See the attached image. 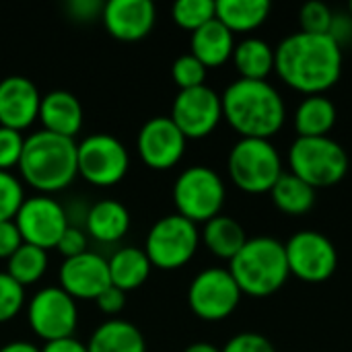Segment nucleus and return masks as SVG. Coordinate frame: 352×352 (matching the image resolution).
I'll use <instances>...</instances> for the list:
<instances>
[{
    "label": "nucleus",
    "mask_w": 352,
    "mask_h": 352,
    "mask_svg": "<svg viewBox=\"0 0 352 352\" xmlns=\"http://www.w3.org/2000/svg\"><path fill=\"white\" fill-rule=\"evenodd\" d=\"M274 72L305 97L324 95L340 80L342 45L332 35L297 31L274 50Z\"/></svg>",
    "instance_id": "1"
},
{
    "label": "nucleus",
    "mask_w": 352,
    "mask_h": 352,
    "mask_svg": "<svg viewBox=\"0 0 352 352\" xmlns=\"http://www.w3.org/2000/svg\"><path fill=\"white\" fill-rule=\"evenodd\" d=\"M223 118L241 138L270 140L285 126L287 109L268 80H233L223 97Z\"/></svg>",
    "instance_id": "2"
},
{
    "label": "nucleus",
    "mask_w": 352,
    "mask_h": 352,
    "mask_svg": "<svg viewBox=\"0 0 352 352\" xmlns=\"http://www.w3.org/2000/svg\"><path fill=\"white\" fill-rule=\"evenodd\" d=\"M19 171L21 177L41 194L68 188L78 175L74 138L58 136L47 130L33 132L25 138Z\"/></svg>",
    "instance_id": "3"
},
{
    "label": "nucleus",
    "mask_w": 352,
    "mask_h": 352,
    "mask_svg": "<svg viewBox=\"0 0 352 352\" xmlns=\"http://www.w3.org/2000/svg\"><path fill=\"white\" fill-rule=\"evenodd\" d=\"M229 272L241 295L258 299L274 295L291 276L285 243L272 237L248 239L241 252L231 260Z\"/></svg>",
    "instance_id": "4"
},
{
    "label": "nucleus",
    "mask_w": 352,
    "mask_h": 352,
    "mask_svg": "<svg viewBox=\"0 0 352 352\" xmlns=\"http://www.w3.org/2000/svg\"><path fill=\"white\" fill-rule=\"evenodd\" d=\"M291 173L314 190L340 184L349 171V155L340 142L330 136L299 138L289 151Z\"/></svg>",
    "instance_id": "5"
},
{
    "label": "nucleus",
    "mask_w": 352,
    "mask_h": 352,
    "mask_svg": "<svg viewBox=\"0 0 352 352\" xmlns=\"http://www.w3.org/2000/svg\"><path fill=\"white\" fill-rule=\"evenodd\" d=\"M231 182L248 194H270L283 171L276 146L264 138H239L227 161Z\"/></svg>",
    "instance_id": "6"
},
{
    "label": "nucleus",
    "mask_w": 352,
    "mask_h": 352,
    "mask_svg": "<svg viewBox=\"0 0 352 352\" xmlns=\"http://www.w3.org/2000/svg\"><path fill=\"white\" fill-rule=\"evenodd\" d=\"M225 196L227 190L221 175L206 165L188 167L173 184V204L177 214L194 225L208 223L210 219L219 217Z\"/></svg>",
    "instance_id": "7"
},
{
    "label": "nucleus",
    "mask_w": 352,
    "mask_h": 352,
    "mask_svg": "<svg viewBox=\"0 0 352 352\" xmlns=\"http://www.w3.org/2000/svg\"><path fill=\"white\" fill-rule=\"evenodd\" d=\"M198 243V227L179 214H169L151 227L144 254L148 256L151 266L159 270H177L194 258Z\"/></svg>",
    "instance_id": "8"
},
{
    "label": "nucleus",
    "mask_w": 352,
    "mask_h": 352,
    "mask_svg": "<svg viewBox=\"0 0 352 352\" xmlns=\"http://www.w3.org/2000/svg\"><path fill=\"white\" fill-rule=\"evenodd\" d=\"M78 175L97 188H111L120 184L130 167L126 146L111 134H91L76 144Z\"/></svg>",
    "instance_id": "9"
},
{
    "label": "nucleus",
    "mask_w": 352,
    "mask_h": 352,
    "mask_svg": "<svg viewBox=\"0 0 352 352\" xmlns=\"http://www.w3.org/2000/svg\"><path fill=\"white\" fill-rule=\"evenodd\" d=\"M289 272L303 283L320 285L334 276L338 268V252L334 243L320 231H299L285 243Z\"/></svg>",
    "instance_id": "10"
},
{
    "label": "nucleus",
    "mask_w": 352,
    "mask_h": 352,
    "mask_svg": "<svg viewBox=\"0 0 352 352\" xmlns=\"http://www.w3.org/2000/svg\"><path fill=\"white\" fill-rule=\"evenodd\" d=\"M241 291L229 270L208 268L196 274L188 289V305L192 314L204 322L227 320L239 305Z\"/></svg>",
    "instance_id": "11"
},
{
    "label": "nucleus",
    "mask_w": 352,
    "mask_h": 352,
    "mask_svg": "<svg viewBox=\"0 0 352 352\" xmlns=\"http://www.w3.org/2000/svg\"><path fill=\"white\" fill-rule=\"evenodd\" d=\"M31 330L45 342L72 338L78 324L76 301L60 287H47L33 295L27 309Z\"/></svg>",
    "instance_id": "12"
},
{
    "label": "nucleus",
    "mask_w": 352,
    "mask_h": 352,
    "mask_svg": "<svg viewBox=\"0 0 352 352\" xmlns=\"http://www.w3.org/2000/svg\"><path fill=\"white\" fill-rule=\"evenodd\" d=\"M14 225L23 237V243L47 252L50 248L58 245L62 233L68 229V217L58 200L39 194L33 198H25L14 217Z\"/></svg>",
    "instance_id": "13"
},
{
    "label": "nucleus",
    "mask_w": 352,
    "mask_h": 352,
    "mask_svg": "<svg viewBox=\"0 0 352 352\" xmlns=\"http://www.w3.org/2000/svg\"><path fill=\"white\" fill-rule=\"evenodd\" d=\"M169 118L186 138H204L212 134L223 120L221 95L206 85L179 91L173 99Z\"/></svg>",
    "instance_id": "14"
},
{
    "label": "nucleus",
    "mask_w": 352,
    "mask_h": 352,
    "mask_svg": "<svg viewBox=\"0 0 352 352\" xmlns=\"http://www.w3.org/2000/svg\"><path fill=\"white\" fill-rule=\"evenodd\" d=\"M186 136L171 118L157 116L148 120L138 132V155L144 165L157 171L175 167L186 153Z\"/></svg>",
    "instance_id": "15"
},
{
    "label": "nucleus",
    "mask_w": 352,
    "mask_h": 352,
    "mask_svg": "<svg viewBox=\"0 0 352 352\" xmlns=\"http://www.w3.org/2000/svg\"><path fill=\"white\" fill-rule=\"evenodd\" d=\"M109 285V266L99 254L85 252L64 260L60 266V289L66 291L74 301H95Z\"/></svg>",
    "instance_id": "16"
},
{
    "label": "nucleus",
    "mask_w": 352,
    "mask_h": 352,
    "mask_svg": "<svg viewBox=\"0 0 352 352\" xmlns=\"http://www.w3.org/2000/svg\"><path fill=\"white\" fill-rule=\"evenodd\" d=\"M107 33L120 41L144 39L157 21V8L151 0H109L101 10Z\"/></svg>",
    "instance_id": "17"
},
{
    "label": "nucleus",
    "mask_w": 352,
    "mask_h": 352,
    "mask_svg": "<svg viewBox=\"0 0 352 352\" xmlns=\"http://www.w3.org/2000/svg\"><path fill=\"white\" fill-rule=\"evenodd\" d=\"M41 95L33 80L25 76H6L0 80V126L25 130L39 118Z\"/></svg>",
    "instance_id": "18"
},
{
    "label": "nucleus",
    "mask_w": 352,
    "mask_h": 352,
    "mask_svg": "<svg viewBox=\"0 0 352 352\" xmlns=\"http://www.w3.org/2000/svg\"><path fill=\"white\" fill-rule=\"evenodd\" d=\"M39 120L43 130L74 138L82 128V105L68 91H52L41 97L39 103Z\"/></svg>",
    "instance_id": "19"
},
{
    "label": "nucleus",
    "mask_w": 352,
    "mask_h": 352,
    "mask_svg": "<svg viewBox=\"0 0 352 352\" xmlns=\"http://www.w3.org/2000/svg\"><path fill=\"white\" fill-rule=\"evenodd\" d=\"M192 56L198 58L206 68L223 66L227 60H231L235 50L233 33L214 16L204 27L192 33Z\"/></svg>",
    "instance_id": "20"
},
{
    "label": "nucleus",
    "mask_w": 352,
    "mask_h": 352,
    "mask_svg": "<svg viewBox=\"0 0 352 352\" xmlns=\"http://www.w3.org/2000/svg\"><path fill=\"white\" fill-rule=\"evenodd\" d=\"M85 229L95 241L116 243L130 229V212L118 200H101L87 212Z\"/></svg>",
    "instance_id": "21"
},
{
    "label": "nucleus",
    "mask_w": 352,
    "mask_h": 352,
    "mask_svg": "<svg viewBox=\"0 0 352 352\" xmlns=\"http://www.w3.org/2000/svg\"><path fill=\"white\" fill-rule=\"evenodd\" d=\"M336 118V105L326 95H307L295 111V132L299 138L328 136Z\"/></svg>",
    "instance_id": "22"
},
{
    "label": "nucleus",
    "mask_w": 352,
    "mask_h": 352,
    "mask_svg": "<svg viewBox=\"0 0 352 352\" xmlns=\"http://www.w3.org/2000/svg\"><path fill=\"white\" fill-rule=\"evenodd\" d=\"M89 352H146L140 330L126 320H109L101 324L89 338Z\"/></svg>",
    "instance_id": "23"
},
{
    "label": "nucleus",
    "mask_w": 352,
    "mask_h": 352,
    "mask_svg": "<svg viewBox=\"0 0 352 352\" xmlns=\"http://www.w3.org/2000/svg\"><path fill=\"white\" fill-rule=\"evenodd\" d=\"M107 266H109L111 287H116L124 293L142 287L151 274V268H153L144 250H138V248L118 250L107 260Z\"/></svg>",
    "instance_id": "24"
},
{
    "label": "nucleus",
    "mask_w": 352,
    "mask_h": 352,
    "mask_svg": "<svg viewBox=\"0 0 352 352\" xmlns=\"http://www.w3.org/2000/svg\"><path fill=\"white\" fill-rule=\"evenodd\" d=\"M268 0H219L217 19L231 33H248L258 29L270 14Z\"/></svg>",
    "instance_id": "25"
},
{
    "label": "nucleus",
    "mask_w": 352,
    "mask_h": 352,
    "mask_svg": "<svg viewBox=\"0 0 352 352\" xmlns=\"http://www.w3.org/2000/svg\"><path fill=\"white\" fill-rule=\"evenodd\" d=\"M202 241L210 254L231 262L241 252L248 237H245L243 227L235 219L219 214V217L210 219L208 223H204Z\"/></svg>",
    "instance_id": "26"
},
{
    "label": "nucleus",
    "mask_w": 352,
    "mask_h": 352,
    "mask_svg": "<svg viewBox=\"0 0 352 352\" xmlns=\"http://www.w3.org/2000/svg\"><path fill=\"white\" fill-rule=\"evenodd\" d=\"M239 78L245 80H266L274 70V50L258 37H248L239 41L231 56Z\"/></svg>",
    "instance_id": "27"
},
{
    "label": "nucleus",
    "mask_w": 352,
    "mask_h": 352,
    "mask_svg": "<svg viewBox=\"0 0 352 352\" xmlns=\"http://www.w3.org/2000/svg\"><path fill=\"white\" fill-rule=\"evenodd\" d=\"M270 196L274 206L291 217H301L309 212L316 204V190L291 171L278 177V182L270 190Z\"/></svg>",
    "instance_id": "28"
},
{
    "label": "nucleus",
    "mask_w": 352,
    "mask_h": 352,
    "mask_svg": "<svg viewBox=\"0 0 352 352\" xmlns=\"http://www.w3.org/2000/svg\"><path fill=\"white\" fill-rule=\"evenodd\" d=\"M47 270V252L29 243H23L10 258L6 274L12 276L21 287L37 283Z\"/></svg>",
    "instance_id": "29"
},
{
    "label": "nucleus",
    "mask_w": 352,
    "mask_h": 352,
    "mask_svg": "<svg viewBox=\"0 0 352 352\" xmlns=\"http://www.w3.org/2000/svg\"><path fill=\"white\" fill-rule=\"evenodd\" d=\"M173 21L186 31H198L217 16V2L212 0H177L171 8Z\"/></svg>",
    "instance_id": "30"
},
{
    "label": "nucleus",
    "mask_w": 352,
    "mask_h": 352,
    "mask_svg": "<svg viewBox=\"0 0 352 352\" xmlns=\"http://www.w3.org/2000/svg\"><path fill=\"white\" fill-rule=\"evenodd\" d=\"M206 70L208 68L198 58H194L192 54H186L173 62L171 76H173V82L179 87V91H186V89L202 87L206 80Z\"/></svg>",
    "instance_id": "31"
},
{
    "label": "nucleus",
    "mask_w": 352,
    "mask_h": 352,
    "mask_svg": "<svg viewBox=\"0 0 352 352\" xmlns=\"http://www.w3.org/2000/svg\"><path fill=\"white\" fill-rule=\"evenodd\" d=\"M23 202L25 194L21 182L10 171H0V223L14 221Z\"/></svg>",
    "instance_id": "32"
},
{
    "label": "nucleus",
    "mask_w": 352,
    "mask_h": 352,
    "mask_svg": "<svg viewBox=\"0 0 352 352\" xmlns=\"http://www.w3.org/2000/svg\"><path fill=\"white\" fill-rule=\"evenodd\" d=\"M332 21H334V12L324 2H307L299 10V23L303 33L330 35Z\"/></svg>",
    "instance_id": "33"
},
{
    "label": "nucleus",
    "mask_w": 352,
    "mask_h": 352,
    "mask_svg": "<svg viewBox=\"0 0 352 352\" xmlns=\"http://www.w3.org/2000/svg\"><path fill=\"white\" fill-rule=\"evenodd\" d=\"M25 303V287H21L12 276L0 272V324L12 320Z\"/></svg>",
    "instance_id": "34"
},
{
    "label": "nucleus",
    "mask_w": 352,
    "mask_h": 352,
    "mask_svg": "<svg viewBox=\"0 0 352 352\" xmlns=\"http://www.w3.org/2000/svg\"><path fill=\"white\" fill-rule=\"evenodd\" d=\"M23 146L25 138L21 136V132L0 126V171H10L12 167H19Z\"/></svg>",
    "instance_id": "35"
},
{
    "label": "nucleus",
    "mask_w": 352,
    "mask_h": 352,
    "mask_svg": "<svg viewBox=\"0 0 352 352\" xmlns=\"http://www.w3.org/2000/svg\"><path fill=\"white\" fill-rule=\"evenodd\" d=\"M221 352H276L274 344L256 332H243L233 336Z\"/></svg>",
    "instance_id": "36"
},
{
    "label": "nucleus",
    "mask_w": 352,
    "mask_h": 352,
    "mask_svg": "<svg viewBox=\"0 0 352 352\" xmlns=\"http://www.w3.org/2000/svg\"><path fill=\"white\" fill-rule=\"evenodd\" d=\"M56 250L68 260V258H74V256H80L87 252V235L78 229V227H70L62 233Z\"/></svg>",
    "instance_id": "37"
},
{
    "label": "nucleus",
    "mask_w": 352,
    "mask_h": 352,
    "mask_svg": "<svg viewBox=\"0 0 352 352\" xmlns=\"http://www.w3.org/2000/svg\"><path fill=\"white\" fill-rule=\"evenodd\" d=\"M23 245V237L14 225V221L0 223V258H10Z\"/></svg>",
    "instance_id": "38"
},
{
    "label": "nucleus",
    "mask_w": 352,
    "mask_h": 352,
    "mask_svg": "<svg viewBox=\"0 0 352 352\" xmlns=\"http://www.w3.org/2000/svg\"><path fill=\"white\" fill-rule=\"evenodd\" d=\"M95 303H97V307H99L105 316H116V314H120V311L124 309V305H126V293L109 285V287L95 299Z\"/></svg>",
    "instance_id": "39"
},
{
    "label": "nucleus",
    "mask_w": 352,
    "mask_h": 352,
    "mask_svg": "<svg viewBox=\"0 0 352 352\" xmlns=\"http://www.w3.org/2000/svg\"><path fill=\"white\" fill-rule=\"evenodd\" d=\"M103 4L97 0H74L68 4V12L76 21H93L97 14H101Z\"/></svg>",
    "instance_id": "40"
},
{
    "label": "nucleus",
    "mask_w": 352,
    "mask_h": 352,
    "mask_svg": "<svg viewBox=\"0 0 352 352\" xmlns=\"http://www.w3.org/2000/svg\"><path fill=\"white\" fill-rule=\"evenodd\" d=\"M41 352H89L87 344L78 342L74 336L72 338H64V340H56V342H45V346Z\"/></svg>",
    "instance_id": "41"
},
{
    "label": "nucleus",
    "mask_w": 352,
    "mask_h": 352,
    "mask_svg": "<svg viewBox=\"0 0 352 352\" xmlns=\"http://www.w3.org/2000/svg\"><path fill=\"white\" fill-rule=\"evenodd\" d=\"M0 352H41L37 346H33L31 342H23V340H16V342H8L4 344Z\"/></svg>",
    "instance_id": "42"
},
{
    "label": "nucleus",
    "mask_w": 352,
    "mask_h": 352,
    "mask_svg": "<svg viewBox=\"0 0 352 352\" xmlns=\"http://www.w3.org/2000/svg\"><path fill=\"white\" fill-rule=\"evenodd\" d=\"M184 352H221L214 344H210V342H194V344H190L188 349Z\"/></svg>",
    "instance_id": "43"
},
{
    "label": "nucleus",
    "mask_w": 352,
    "mask_h": 352,
    "mask_svg": "<svg viewBox=\"0 0 352 352\" xmlns=\"http://www.w3.org/2000/svg\"><path fill=\"white\" fill-rule=\"evenodd\" d=\"M349 8H351V19H352V2H351V6H349Z\"/></svg>",
    "instance_id": "44"
}]
</instances>
